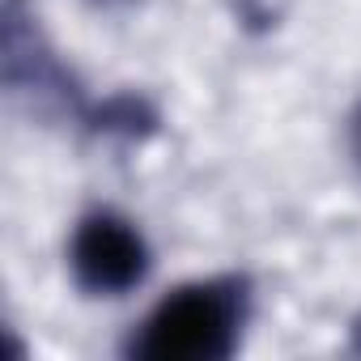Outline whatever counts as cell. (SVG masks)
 <instances>
[{
    "label": "cell",
    "instance_id": "1",
    "mask_svg": "<svg viewBox=\"0 0 361 361\" xmlns=\"http://www.w3.org/2000/svg\"><path fill=\"white\" fill-rule=\"evenodd\" d=\"M251 289L243 276H213L174 289L153 306L128 353L140 361H226L247 327Z\"/></svg>",
    "mask_w": 361,
    "mask_h": 361
},
{
    "label": "cell",
    "instance_id": "2",
    "mask_svg": "<svg viewBox=\"0 0 361 361\" xmlns=\"http://www.w3.org/2000/svg\"><path fill=\"white\" fill-rule=\"evenodd\" d=\"M73 281L94 298H119L136 289L149 272V247L140 230L119 213H90L68 247Z\"/></svg>",
    "mask_w": 361,
    "mask_h": 361
},
{
    "label": "cell",
    "instance_id": "3",
    "mask_svg": "<svg viewBox=\"0 0 361 361\" xmlns=\"http://www.w3.org/2000/svg\"><path fill=\"white\" fill-rule=\"evenodd\" d=\"M0 64H5V85L9 94H30L35 102H56L73 106L77 85L51 56V47L39 35L35 13L22 0H5V39H0Z\"/></svg>",
    "mask_w": 361,
    "mask_h": 361
},
{
    "label": "cell",
    "instance_id": "4",
    "mask_svg": "<svg viewBox=\"0 0 361 361\" xmlns=\"http://www.w3.org/2000/svg\"><path fill=\"white\" fill-rule=\"evenodd\" d=\"M85 123L94 132H106V136L140 140V136H153L157 132V111L140 94H111L106 102H98V106L85 111Z\"/></svg>",
    "mask_w": 361,
    "mask_h": 361
},
{
    "label": "cell",
    "instance_id": "5",
    "mask_svg": "<svg viewBox=\"0 0 361 361\" xmlns=\"http://www.w3.org/2000/svg\"><path fill=\"white\" fill-rule=\"evenodd\" d=\"M353 153H357V161H361V111H357V119H353Z\"/></svg>",
    "mask_w": 361,
    "mask_h": 361
}]
</instances>
